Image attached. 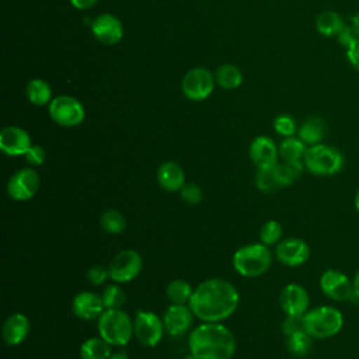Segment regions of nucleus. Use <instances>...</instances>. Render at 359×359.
<instances>
[{
  "instance_id": "nucleus-1",
  "label": "nucleus",
  "mask_w": 359,
  "mask_h": 359,
  "mask_svg": "<svg viewBox=\"0 0 359 359\" xmlns=\"http://www.w3.org/2000/svg\"><path fill=\"white\" fill-rule=\"evenodd\" d=\"M238 302L240 294L233 283L212 278L201 282L194 289L188 306L202 323H222L234 314Z\"/></svg>"
},
{
  "instance_id": "nucleus-2",
  "label": "nucleus",
  "mask_w": 359,
  "mask_h": 359,
  "mask_svg": "<svg viewBox=\"0 0 359 359\" xmlns=\"http://www.w3.org/2000/svg\"><path fill=\"white\" fill-rule=\"evenodd\" d=\"M189 352L198 359H231L237 342L222 323H202L189 334Z\"/></svg>"
},
{
  "instance_id": "nucleus-3",
  "label": "nucleus",
  "mask_w": 359,
  "mask_h": 359,
  "mask_svg": "<svg viewBox=\"0 0 359 359\" xmlns=\"http://www.w3.org/2000/svg\"><path fill=\"white\" fill-rule=\"evenodd\" d=\"M303 330L314 339H327L337 335L344 327V314L332 306L309 309L302 317Z\"/></svg>"
},
{
  "instance_id": "nucleus-4",
  "label": "nucleus",
  "mask_w": 359,
  "mask_h": 359,
  "mask_svg": "<svg viewBox=\"0 0 359 359\" xmlns=\"http://www.w3.org/2000/svg\"><path fill=\"white\" fill-rule=\"evenodd\" d=\"M97 320L100 337L111 346H125L135 335L133 320L121 309H105Z\"/></svg>"
},
{
  "instance_id": "nucleus-5",
  "label": "nucleus",
  "mask_w": 359,
  "mask_h": 359,
  "mask_svg": "<svg viewBox=\"0 0 359 359\" xmlns=\"http://www.w3.org/2000/svg\"><path fill=\"white\" fill-rule=\"evenodd\" d=\"M272 265V252L264 243H252L240 247L233 254V268L245 278L264 275Z\"/></svg>"
},
{
  "instance_id": "nucleus-6",
  "label": "nucleus",
  "mask_w": 359,
  "mask_h": 359,
  "mask_svg": "<svg viewBox=\"0 0 359 359\" xmlns=\"http://www.w3.org/2000/svg\"><path fill=\"white\" fill-rule=\"evenodd\" d=\"M303 163L304 168L310 174L317 177H330L338 174L342 170L345 158L337 147L318 143L307 147Z\"/></svg>"
},
{
  "instance_id": "nucleus-7",
  "label": "nucleus",
  "mask_w": 359,
  "mask_h": 359,
  "mask_svg": "<svg viewBox=\"0 0 359 359\" xmlns=\"http://www.w3.org/2000/svg\"><path fill=\"white\" fill-rule=\"evenodd\" d=\"M135 338L143 346L153 348L160 344L165 330L163 318L153 311L137 310L133 320Z\"/></svg>"
},
{
  "instance_id": "nucleus-8",
  "label": "nucleus",
  "mask_w": 359,
  "mask_h": 359,
  "mask_svg": "<svg viewBox=\"0 0 359 359\" xmlns=\"http://www.w3.org/2000/svg\"><path fill=\"white\" fill-rule=\"evenodd\" d=\"M49 115L52 121L63 128L80 125L86 118L83 104L70 95H59L49 104Z\"/></svg>"
},
{
  "instance_id": "nucleus-9",
  "label": "nucleus",
  "mask_w": 359,
  "mask_h": 359,
  "mask_svg": "<svg viewBox=\"0 0 359 359\" xmlns=\"http://www.w3.org/2000/svg\"><path fill=\"white\" fill-rule=\"evenodd\" d=\"M109 278L115 283H128L137 278L143 268L142 255L136 250L119 251L108 264Z\"/></svg>"
},
{
  "instance_id": "nucleus-10",
  "label": "nucleus",
  "mask_w": 359,
  "mask_h": 359,
  "mask_svg": "<svg viewBox=\"0 0 359 359\" xmlns=\"http://www.w3.org/2000/svg\"><path fill=\"white\" fill-rule=\"evenodd\" d=\"M321 292L334 302H353L359 300L353 292L352 280L338 269H327L320 276Z\"/></svg>"
},
{
  "instance_id": "nucleus-11",
  "label": "nucleus",
  "mask_w": 359,
  "mask_h": 359,
  "mask_svg": "<svg viewBox=\"0 0 359 359\" xmlns=\"http://www.w3.org/2000/svg\"><path fill=\"white\" fill-rule=\"evenodd\" d=\"M215 81L212 73L203 67H195L187 72L182 79L181 88L184 95L191 101H203L215 90Z\"/></svg>"
},
{
  "instance_id": "nucleus-12",
  "label": "nucleus",
  "mask_w": 359,
  "mask_h": 359,
  "mask_svg": "<svg viewBox=\"0 0 359 359\" xmlns=\"http://www.w3.org/2000/svg\"><path fill=\"white\" fill-rule=\"evenodd\" d=\"M39 175L34 168H21L15 171L7 181V195L17 201H29L39 189Z\"/></svg>"
},
{
  "instance_id": "nucleus-13",
  "label": "nucleus",
  "mask_w": 359,
  "mask_h": 359,
  "mask_svg": "<svg viewBox=\"0 0 359 359\" xmlns=\"http://www.w3.org/2000/svg\"><path fill=\"white\" fill-rule=\"evenodd\" d=\"M275 257L286 266H300L310 258V247L302 238L289 237L276 244Z\"/></svg>"
},
{
  "instance_id": "nucleus-14",
  "label": "nucleus",
  "mask_w": 359,
  "mask_h": 359,
  "mask_svg": "<svg viewBox=\"0 0 359 359\" xmlns=\"http://www.w3.org/2000/svg\"><path fill=\"white\" fill-rule=\"evenodd\" d=\"M279 303L286 316L303 317L309 311V292L299 283H287L279 294Z\"/></svg>"
},
{
  "instance_id": "nucleus-15",
  "label": "nucleus",
  "mask_w": 359,
  "mask_h": 359,
  "mask_svg": "<svg viewBox=\"0 0 359 359\" xmlns=\"http://www.w3.org/2000/svg\"><path fill=\"white\" fill-rule=\"evenodd\" d=\"M194 313L187 304H171L167 307L163 323L164 330L170 337H181L187 334L194 323Z\"/></svg>"
},
{
  "instance_id": "nucleus-16",
  "label": "nucleus",
  "mask_w": 359,
  "mask_h": 359,
  "mask_svg": "<svg viewBox=\"0 0 359 359\" xmlns=\"http://www.w3.org/2000/svg\"><path fill=\"white\" fill-rule=\"evenodd\" d=\"M32 146L29 133L20 126H6L0 132V150L10 156H25Z\"/></svg>"
},
{
  "instance_id": "nucleus-17",
  "label": "nucleus",
  "mask_w": 359,
  "mask_h": 359,
  "mask_svg": "<svg viewBox=\"0 0 359 359\" xmlns=\"http://www.w3.org/2000/svg\"><path fill=\"white\" fill-rule=\"evenodd\" d=\"M93 35L104 45H115L123 36L122 22L112 14H101L91 22Z\"/></svg>"
},
{
  "instance_id": "nucleus-18",
  "label": "nucleus",
  "mask_w": 359,
  "mask_h": 359,
  "mask_svg": "<svg viewBox=\"0 0 359 359\" xmlns=\"http://www.w3.org/2000/svg\"><path fill=\"white\" fill-rule=\"evenodd\" d=\"M72 310L76 317L88 321L98 318L104 313L105 307L100 294L84 290L74 296L72 302Z\"/></svg>"
},
{
  "instance_id": "nucleus-19",
  "label": "nucleus",
  "mask_w": 359,
  "mask_h": 359,
  "mask_svg": "<svg viewBox=\"0 0 359 359\" xmlns=\"http://www.w3.org/2000/svg\"><path fill=\"white\" fill-rule=\"evenodd\" d=\"M250 158L257 168L269 167L278 163L279 149L268 136H258L250 144Z\"/></svg>"
},
{
  "instance_id": "nucleus-20",
  "label": "nucleus",
  "mask_w": 359,
  "mask_h": 359,
  "mask_svg": "<svg viewBox=\"0 0 359 359\" xmlns=\"http://www.w3.org/2000/svg\"><path fill=\"white\" fill-rule=\"evenodd\" d=\"M31 330L29 320L22 313L10 314L1 327V335L8 346H17L25 341Z\"/></svg>"
},
{
  "instance_id": "nucleus-21",
  "label": "nucleus",
  "mask_w": 359,
  "mask_h": 359,
  "mask_svg": "<svg viewBox=\"0 0 359 359\" xmlns=\"http://www.w3.org/2000/svg\"><path fill=\"white\" fill-rule=\"evenodd\" d=\"M157 182L164 191H181V188L185 185V172L178 163L164 161L157 168Z\"/></svg>"
},
{
  "instance_id": "nucleus-22",
  "label": "nucleus",
  "mask_w": 359,
  "mask_h": 359,
  "mask_svg": "<svg viewBox=\"0 0 359 359\" xmlns=\"http://www.w3.org/2000/svg\"><path fill=\"white\" fill-rule=\"evenodd\" d=\"M325 123L318 116H311L306 119L297 129V137H300L307 146L318 144L325 136Z\"/></svg>"
},
{
  "instance_id": "nucleus-23",
  "label": "nucleus",
  "mask_w": 359,
  "mask_h": 359,
  "mask_svg": "<svg viewBox=\"0 0 359 359\" xmlns=\"http://www.w3.org/2000/svg\"><path fill=\"white\" fill-rule=\"evenodd\" d=\"M345 27L342 17L332 10H325L316 18V28L323 36H338Z\"/></svg>"
},
{
  "instance_id": "nucleus-24",
  "label": "nucleus",
  "mask_w": 359,
  "mask_h": 359,
  "mask_svg": "<svg viewBox=\"0 0 359 359\" xmlns=\"http://www.w3.org/2000/svg\"><path fill=\"white\" fill-rule=\"evenodd\" d=\"M111 355V345L101 337L88 338L80 346L81 359H108Z\"/></svg>"
},
{
  "instance_id": "nucleus-25",
  "label": "nucleus",
  "mask_w": 359,
  "mask_h": 359,
  "mask_svg": "<svg viewBox=\"0 0 359 359\" xmlns=\"http://www.w3.org/2000/svg\"><path fill=\"white\" fill-rule=\"evenodd\" d=\"M307 147L309 146L300 137H285L278 147L279 157L282 158V161H302Z\"/></svg>"
},
{
  "instance_id": "nucleus-26",
  "label": "nucleus",
  "mask_w": 359,
  "mask_h": 359,
  "mask_svg": "<svg viewBox=\"0 0 359 359\" xmlns=\"http://www.w3.org/2000/svg\"><path fill=\"white\" fill-rule=\"evenodd\" d=\"M25 94L27 98L31 104L42 107L46 104H50L52 98V90L49 87V84L41 79H34L27 84L25 88Z\"/></svg>"
},
{
  "instance_id": "nucleus-27",
  "label": "nucleus",
  "mask_w": 359,
  "mask_h": 359,
  "mask_svg": "<svg viewBox=\"0 0 359 359\" xmlns=\"http://www.w3.org/2000/svg\"><path fill=\"white\" fill-rule=\"evenodd\" d=\"M313 339L304 330H299L286 337L287 351L296 358H304L313 348Z\"/></svg>"
},
{
  "instance_id": "nucleus-28",
  "label": "nucleus",
  "mask_w": 359,
  "mask_h": 359,
  "mask_svg": "<svg viewBox=\"0 0 359 359\" xmlns=\"http://www.w3.org/2000/svg\"><path fill=\"white\" fill-rule=\"evenodd\" d=\"M278 164V163H276ZM276 164L269 165V167H262V168H257V174H255V185L261 192L265 194H272L276 189L282 188L280 182H279V177H278V170H276Z\"/></svg>"
},
{
  "instance_id": "nucleus-29",
  "label": "nucleus",
  "mask_w": 359,
  "mask_h": 359,
  "mask_svg": "<svg viewBox=\"0 0 359 359\" xmlns=\"http://www.w3.org/2000/svg\"><path fill=\"white\" fill-rule=\"evenodd\" d=\"M194 293L192 286L184 279H174L165 287V296L171 304H187Z\"/></svg>"
},
{
  "instance_id": "nucleus-30",
  "label": "nucleus",
  "mask_w": 359,
  "mask_h": 359,
  "mask_svg": "<svg viewBox=\"0 0 359 359\" xmlns=\"http://www.w3.org/2000/svg\"><path fill=\"white\" fill-rule=\"evenodd\" d=\"M216 81L226 90L237 88L243 83V73L234 65H222L216 72Z\"/></svg>"
},
{
  "instance_id": "nucleus-31",
  "label": "nucleus",
  "mask_w": 359,
  "mask_h": 359,
  "mask_svg": "<svg viewBox=\"0 0 359 359\" xmlns=\"http://www.w3.org/2000/svg\"><path fill=\"white\" fill-rule=\"evenodd\" d=\"M276 170H278V177H279V182L280 187H289L292 185L306 170L304 168V163L302 161H282L276 164Z\"/></svg>"
},
{
  "instance_id": "nucleus-32",
  "label": "nucleus",
  "mask_w": 359,
  "mask_h": 359,
  "mask_svg": "<svg viewBox=\"0 0 359 359\" xmlns=\"http://www.w3.org/2000/svg\"><path fill=\"white\" fill-rule=\"evenodd\" d=\"M100 226L108 234H119L126 227L125 216L116 209H107L100 216Z\"/></svg>"
},
{
  "instance_id": "nucleus-33",
  "label": "nucleus",
  "mask_w": 359,
  "mask_h": 359,
  "mask_svg": "<svg viewBox=\"0 0 359 359\" xmlns=\"http://www.w3.org/2000/svg\"><path fill=\"white\" fill-rule=\"evenodd\" d=\"M283 234V227L278 220H268L262 224L261 230H259V240L261 243H264L265 245L271 247V245H276Z\"/></svg>"
},
{
  "instance_id": "nucleus-34",
  "label": "nucleus",
  "mask_w": 359,
  "mask_h": 359,
  "mask_svg": "<svg viewBox=\"0 0 359 359\" xmlns=\"http://www.w3.org/2000/svg\"><path fill=\"white\" fill-rule=\"evenodd\" d=\"M101 299L105 309H121L125 304L126 294L118 283H114L105 286L101 293Z\"/></svg>"
},
{
  "instance_id": "nucleus-35",
  "label": "nucleus",
  "mask_w": 359,
  "mask_h": 359,
  "mask_svg": "<svg viewBox=\"0 0 359 359\" xmlns=\"http://www.w3.org/2000/svg\"><path fill=\"white\" fill-rule=\"evenodd\" d=\"M273 129H275V132L278 135H280L283 137L294 136V133L297 132L296 122L289 115H279V116H276L275 121H273Z\"/></svg>"
},
{
  "instance_id": "nucleus-36",
  "label": "nucleus",
  "mask_w": 359,
  "mask_h": 359,
  "mask_svg": "<svg viewBox=\"0 0 359 359\" xmlns=\"http://www.w3.org/2000/svg\"><path fill=\"white\" fill-rule=\"evenodd\" d=\"M180 195L182 201H185L189 205H198L203 199V192L201 187L195 182H185V185L180 191Z\"/></svg>"
},
{
  "instance_id": "nucleus-37",
  "label": "nucleus",
  "mask_w": 359,
  "mask_h": 359,
  "mask_svg": "<svg viewBox=\"0 0 359 359\" xmlns=\"http://www.w3.org/2000/svg\"><path fill=\"white\" fill-rule=\"evenodd\" d=\"M109 278L108 268H104L101 265H94L87 271V279L91 285L100 286Z\"/></svg>"
},
{
  "instance_id": "nucleus-38",
  "label": "nucleus",
  "mask_w": 359,
  "mask_h": 359,
  "mask_svg": "<svg viewBox=\"0 0 359 359\" xmlns=\"http://www.w3.org/2000/svg\"><path fill=\"white\" fill-rule=\"evenodd\" d=\"M25 160L28 161V164L31 165H41L45 158H46V153H45V149L39 144H32L28 151L25 153Z\"/></svg>"
},
{
  "instance_id": "nucleus-39",
  "label": "nucleus",
  "mask_w": 359,
  "mask_h": 359,
  "mask_svg": "<svg viewBox=\"0 0 359 359\" xmlns=\"http://www.w3.org/2000/svg\"><path fill=\"white\" fill-rule=\"evenodd\" d=\"M282 330L283 334L287 337L299 330H303V320L302 317H294V316H286V318L282 323Z\"/></svg>"
},
{
  "instance_id": "nucleus-40",
  "label": "nucleus",
  "mask_w": 359,
  "mask_h": 359,
  "mask_svg": "<svg viewBox=\"0 0 359 359\" xmlns=\"http://www.w3.org/2000/svg\"><path fill=\"white\" fill-rule=\"evenodd\" d=\"M345 53H346V59L349 62V65L359 72V38H356L346 49H345Z\"/></svg>"
},
{
  "instance_id": "nucleus-41",
  "label": "nucleus",
  "mask_w": 359,
  "mask_h": 359,
  "mask_svg": "<svg viewBox=\"0 0 359 359\" xmlns=\"http://www.w3.org/2000/svg\"><path fill=\"white\" fill-rule=\"evenodd\" d=\"M356 38H359V36L355 34V31H353L352 27H345V28L342 29V32L337 36L338 42L341 43V46H342L344 49H346Z\"/></svg>"
},
{
  "instance_id": "nucleus-42",
  "label": "nucleus",
  "mask_w": 359,
  "mask_h": 359,
  "mask_svg": "<svg viewBox=\"0 0 359 359\" xmlns=\"http://www.w3.org/2000/svg\"><path fill=\"white\" fill-rule=\"evenodd\" d=\"M70 3L79 10H87L93 7L97 3V0H70Z\"/></svg>"
},
{
  "instance_id": "nucleus-43",
  "label": "nucleus",
  "mask_w": 359,
  "mask_h": 359,
  "mask_svg": "<svg viewBox=\"0 0 359 359\" xmlns=\"http://www.w3.org/2000/svg\"><path fill=\"white\" fill-rule=\"evenodd\" d=\"M352 283H353V292H355V296L359 299V269H358V271H356V273L353 275Z\"/></svg>"
},
{
  "instance_id": "nucleus-44",
  "label": "nucleus",
  "mask_w": 359,
  "mask_h": 359,
  "mask_svg": "<svg viewBox=\"0 0 359 359\" xmlns=\"http://www.w3.org/2000/svg\"><path fill=\"white\" fill-rule=\"evenodd\" d=\"M351 27L353 28L355 34L359 36V11L352 17V24H351Z\"/></svg>"
},
{
  "instance_id": "nucleus-45",
  "label": "nucleus",
  "mask_w": 359,
  "mask_h": 359,
  "mask_svg": "<svg viewBox=\"0 0 359 359\" xmlns=\"http://www.w3.org/2000/svg\"><path fill=\"white\" fill-rule=\"evenodd\" d=\"M108 359H130V358L123 352H118V353H112Z\"/></svg>"
},
{
  "instance_id": "nucleus-46",
  "label": "nucleus",
  "mask_w": 359,
  "mask_h": 359,
  "mask_svg": "<svg viewBox=\"0 0 359 359\" xmlns=\"http://www.w3.org/2000/svg\"><path fill=\"white\" fill-rule=\"evenodd\" d=\"M353 203H355V208H356V210H358V213H359V188L356 189V194H355V196H353Z\"/></svg>"
},
{
  "instance_id": "nucleus-47",
  "label": "nucleus",
  "mask_w": 359,
  "mask_h": 359,
  "mask_svg": "<svg viewBox=\"0 0 359 359\" xmlns=\"http://www.w3.org/2000/svg\"><path fill=\"white\" fill-rule=\"evenodd\" d=\"M184 359H198V358H196L194 353H191V352H189V353H188V355H187Z\"/></svg>"
}]
</instances>
